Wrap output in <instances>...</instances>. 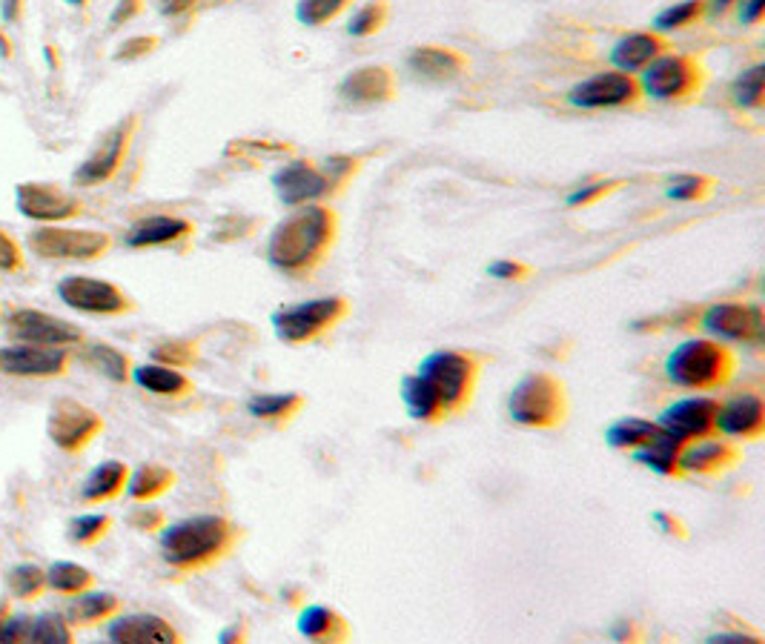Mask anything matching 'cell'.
Listing matches in <instances>:
<instances>
[{
    "instance_id": "cell-31",
    "label": "cell",
    "mask_w": 765,
    "mask_h": 644,
    "mask_svg": "<svg viewBox=\"0 0 765 644\" xmlns=\"http://www.w3.org/2000/svg\"><path fill=\"white\" fill-rule=\"evenodd\" d=\"M680 441L671 438L668 433H659L657 438H651L648 445L636 447L631 450V459L642 467H648L651 473L665 478H680V470H677V459H680Z\"/></svg>"
},
{
    "instance_id": "cell-33",
    "label": "cell",
    "mask_w": 765,
    "mask_h": 644,
    "mask_svg": "<svg viewBox=\"0 0 765 644\" xmlns=\"http://www.w3.org/2000/svg\"><path fill=\"white\" fill-rule=\"evenodd\" d=\"M302 410L304 399L299 392H262L247 401V413L267 424H287Z\"/></svg>"
},
{
    "instance_id": "cell-24",
    "label": "cell",
    "mask_w": 765,
    "mask_h": 644,
    "mask_svg": "<svg viewBox=\"0 0 765 644\" xmlns=\"http://www.w3.org/2000/svg\"><path fill=\"white\" fill-rule=\"evenodd\" d=\"M408 70L418 77V81H430V84H448L457 81L464 72L471 70V61L464 58L459 49L450 47H416L408 54Z\"/></svg>"
},
{
    "instance_id": "cell-20",
    "label": "cell",
    "mask_w": 765,
    "mask_h": 644,
    "mask_svg": "<svg viewBox=\"0 0 765 644\" xmlns=\"http://www.w3.org/2000/svg\"><path fill=\"white\" fill-rule=\"evenodd\" d=\"M336 93L348 107H379L396 98V75L387 66L367 63L341 77Z\"/></svg>"
},
{
    "instance_id": "cell-43",
    "label": "cell",
    "mask_w": 765,
    "mask_h": 644,
    "mask_svg": "<svg viewBox=\"0 0 765 644\" xmlns=\"http://www.w3.org/2000/svg\"><path fill=\"white\" fill-rule=\"evenodd\" d=\"M353 0H299L295 17L304 26H325L344 12Z\"/></svg>"
},
{
    "instance_id": "cell-13",
    "label": "cell",
    "mask_w": 765,
    "mask_h": 644,
    "mask_svg": "<svg viewBox=\"0 0 765 644\" xmlns=\"http://www.w3.org/2000/svg\"><path fill=\"white\" fill-rule=\"evenodd\" d=\"M135 130H138V118L126 116L124 121H118L112 130L104 135V141L95 146V153H89L81 167L75 169V181L77 186H104L109 184L112 178L118 175V169L124 167L126 153H130L132 138H135Z\"/></svg>"
},
{
    "instance_id": "cell-58",
    "label": "cell",
    "mask_w": 765,
    "mask_h": 644,
    "mask_svg": "<svg viewBox=\"0 0 765 644\" xmlns=\"http://www.w3.org/2000/svg\"><path fill=\"white\" fill-rule=\"evenodd\" d=\"M244 639H247V628H244V624H230V628L218 633V642H221V644L244 642Z\"/></svg>"
},
{
    "instance_id": "cell-21",
    "label": "cell",
    "mask_w": 765,
    "mask_h": 644,
    "mask_svg": "<svg viewBox=\"0 0 765 644\" xmlns=\"http://www.w3.org/2000/svg\"><path fill=\"white\" fill-rule=\"evenodd\" d=\"M740 461V450L722 438H696L680 447L677 470L682 476H719Z\"/></svg>"
},
{
    "instance_id": "cell-26",
    "label": "cell",
    "mask_w": 765,
    "mask_h": 644,
    "mask_svg": "<svg viewBox=\"0 0 765 644\" xmlns=\"http://www.w3.org/2000/svg\"><path fill=\"white\" fill-rule=\"evenodd\" d=\"M295 630L302 633L307 642H330V644H341L348 642L353 636V628L348 624V619L332 610L327 605H307L299 613V621H295Z\"/></svg>"
},
{
    "instance_id": "cell-51",
    "label": "cell",
    "mask_w": 765,
    "mask_h": 644,
    "mask_svg": "<svg viewBox=\"0 0 765 644\" xmlns=\"http://www.w3.org/2000/svg\"><path fill=\"white\" fill-rule=\"evenodd\" d=\"M487 276L499 278V281H525L531 276V267L519 262H510V258H499L487 267Z\"/></svg>"
},
{
    "instance_id": "cell-55",
    "label": "cell",
    "mask_w": 765,
    "mask_h": 644,
    "mask_svg": "<svg viewBox=\"0 0 765 644\" xmlns=\"http://www.w3.org/2000/svg\"><path fill=\"white\" fill-rule=\"evenodd\" d=\"M763 639L757 636V633H714V636H708V644H760Z\"/></svg>"
},
{
    "instance_id": "cell-40",
    "label": "cell",
    "mask_w": 765,
    "mask_h": 644,
    "mask_svg": "<svg viewBox=\"0 0 765 644\" xmlns=\"http://www.w3.org/2000/svg\"><path fill=\"white\" fill-rule=\"evenodd\" d=\"M32 644H72L75 642V630H72L70 619L61 613H40L32 616L29 621V639Z\"/></svg>"
},
{
    "instance_id": "cell-56",
    "label": "cell",
    "mask_w": 765,
    "mask_h": 644,
    "mask_svg": "<svg viewBox=\"0 0 765 644\" xmlns=\"http://www.w3.org/2000/svg\"><path fill=\"white\" fill-rule=\"evenodd\" d=\"M611 639L614 642H636L640 639V630L631 619H619L611 628Z\"/></svg>"
},
{
    "instance_id": "cell-59",
    "label": "cell",
    "mask_w": 765,
    "mask_h": 644,
    "mask_svg": "<svg viewBox=\"0 0 765 644\" xmlns=\"http://www.w3.org/2000/svg\"><path fill=\"white\" fill-rule=\"evenodd\" d=\"M737 0H705V12L712 17H719V15H726L728 9L734 7Z\"/></svg>"
},
{
    "instance_id": "cell-62",
    "label": "cell",
    "mask_w": 765,
    "mask_h": 644,
    "mask_svg": "<svg viewBox=\"0 0 765 644\" xmlns=\"http://www.w3.org/2000/svg\"><path fill=\"white\" fill-rule=\"evenodd\" d=\"M0 327H3V304H0Z\"/></svg>"
},
{
    "instance_id": "cell-22",
    "label": "cell",
    "mask_w": 765,
    "mask_h": 644,
    "mask_svg": "<svg viewBox=\"0 0 765 644\" xmlns=\"http://www.w3.org/2000/svg\"><path fill=\"white\" fill-rule=\"evenodd\" d=\"M107 639L116 644H179L181 633L170 621L155 613L112 616Z\"/></svg>"
},
{
    "instance_id": "cell-23",
    "label": "cell",
    "mask_w": 765,
    "mask_h": 644,
    "mask_svg": "<svg viewBox=\"0 0 765 644\" xmlns=\"http://www.w3.org/2000/svg\"><path fill=\"white\" fill-rule=\"evenodd\" d=\"M195 223L179 215H149L141 218L126 230V246L132 250H153V246H179L181 241L193 239Z\"/></svg>"
},
{
    "instance_id": "cell-2",
    "label": "cell",
    "mask_w": 765,
    "mask_h": 644,
    "mask_svg": "<svg viewBox=\"0 0 765 644\" xmlns=\"http://www.w3.org/2000/svg\"><path fill=\"white\" fill-rule=\"evenodd\" d=\"M241 530L227 515L204 513L190 515L181 522L163 524L158 550L163 564L179 573H202L227 559L239 545Z\"/></svg>"
},
{
    "instance_id": "cell-61",
    "label": "cell",
    "mask_w": 765,
    "mask_h": 644,
    "mask_svg": "<svg viewBox=\"0 0 765 644\" xmlns=\"http://www.w3.org/2000/svg\"><path fill=\"white\" fill-rule=\"evenodd\" d=\"M66 3H72V7H84L86 0H66Z\"/></svg>"
},
{
    "instance_id": "cell-19",
    "label": "cell",
    "mask_w": 765,
    "mask_h": 644,
    "mask_svg": "<svg viewBox=\"0 0 765 644\" xmlns=\"http://www.w3.org/2000/svg\"><path fill=\"white\" fill-rule=\"evenodd\" d=\"M714 433L731 441H754L765 433V401L757 392H742L719 404Z\"/></svg>"
},
{
    "instance_id": "cell-18",
    "label": "cell",
    "mask_w": 765,
    "mask_h": 644,
    "mask_svg": "<svg viewBox=\"0 0 765 644\" xmlns=\"http://www.w3.org/2000/svg\"><path fill=\"white\" fill-rule=\"evenodd\" d=\"M66 347H0V373L12 378H61L70 373Z\"/></svg>"
},
{
    "instance_id": "cell-6",
    "label": "cell",
    "mask_w": 765,
    "mask_h": 644,
    "mask_svg": "<svg viewBox=\"0 0 765 644\" xmlns=\"http://www.w3.org/2000/svg\"><path fill=\"white\" fill-rule=\"evenodd\" d=\"M350 315L348 299L341 295H325V299H309L302 304H287L270 315L276 338L284 344L302 347L325 338L332 327H339Z\"/></svg>"
},
{
    "instance_id": "cell-16",
    "label": "cell",
    "mask_w": 765,
    "mask_h": 644,
    "mask_svg": "<svg viewBox=\"0 0 765 644\" xmlns=\"http://www.w3.org/2000/svg\"><path fill=\"white\" fill-rule=\"evenodd\" d=\"M17 212L38 223H63L84 212V204L66 190L44 181H26L15 190Z\"/></svg>"
},
{
    "instance_id": "cell-15",
    "label": "cell",
    "mask_w": 765,
    "mask_h": 644,
    "mask_svg": "<svg viewBox=\"0 0 765 644\" xmlns=\"http://www.w3.org/2000/svg\"><path fill=\"white\" fill-rule=\"evenodd\" d=\"M642 98L640 81L628 72H596L568 89V104L576 109H622Z\"/></svg>"
},
{
    "instance_id": "cell-39",
    "label": "cell",
    "mask_w": 765,
    "mask_h": 644,
    "mask_svg": "<svg viewBox=\"0 0 765 644\" xmlns=\"http://www.w3.org/2000/svg\"><path fill=\"white\" fill-rule=\"evenodd\" d=\"M731 98L740 109H763L765 104V66L754 63L742 70L731 84Z\"/></svg>"
},
{
    "instance_id": "cell-41",
    "label": "cell",
    "mask_w": 765,
    "mask_h": 644,
    "mask_svg": "<svg viewBox=\"0 0 765 644\" xmlns=\"http://www.w3.org/2000/svg\"><path fill=\"white\" fill-rule=\"evenodd\" d=\"M112 530V515L107 513H86L77 515L70 522V542L77 547H95Z\"/></svg>"
},
{
    "instance_id": "cell-54",
    "label": "cell",
    "mask_w": 765,
    "mask_h": 644,
    "mask_svg": "<svg viewBox=\"0 0 765 644\" xmlns=\"http://www.w3.org/2000/svg\"><path fill=\"white\" fill-rule=\"evenodd\" d=\"M737 7H740V21L742 24H760L763 21V12H765V0H737Z\"/></svg>"
},
{
    "instance_id": "cell-48",
    "label": "cell",
    "mask_w": 765,
    "mask_h": 644,
    "mask_svg": "<svg viewBox=\"0 0 765 644\" xmlns=\"http://www.w3.org/2000/svg\"><path fill=\"white\" fill-rule=\"evenodd\" d=\"M26 255L24 246L17 244L15 235H9L7 230H0V272H24Z\"/></svg>"
},
{
    "instance_id": "cell-12",
    "label": "cell",
    "mask_w": 765,
    "mask_h": 644,
    "mask_svg": "<svg viewBox=\"0 0 765 644\" xmlns=\"http://www.w3.org/2000/svg\"><path fill=\"white\" fill-rule=\"evenodd\" d=\"M700 327L717 341L760 347L765 341V315L760 304H712L700 313Z\"/></svg>"
},
{
    "instance_id": "cell-28",
    "label": "cell",
    "mask_w": 765,
    "mask_h": 644,
    "mask_svg": "<svg viewBox=\"0 0 765 644\" xmlns=\"http://www.w3.org/2000/svg\"><path fill=\"white\" fill-rule=\"evenodd\" d=\"M126 482H130V467H126L124 461H101L81 484V499L86 505L116 501L126 490Z\"/></svg>"
},
{
    "instance_id": "cell-46",
    "label": "cell",
    "mask_w": 765,
    "mask_h": 644,
    "mask_svg": "<svg viewBox=\"0 0 765 644\" xmlns=\"http://www.w3.org/2000/svg\"><path fill=\"white\" fill-rule=\"evenodd\" d=\"M290 153L287 144H272V141H232L227 146V155H239L241 161H262L264 158H276V155Z\"/></svg>"
},
{
    "instance_id": "cell-27",
    "label": "cell",
    "mask_w": 765,
    "mask_h": 644,
    "mask_svg": "<svg viewBox=\"0 0 765 644\" xmlns=\"http://www.w3.org/2000/svg\"><path fill=\"white\" fill-rule=\"evenodd\" d=\"M132 381L138 384L141 390H147L149 396H158V399H186L193 396V381L175 367H163L158 361L153 364H141V367H132Z\"/></svg>"
},
{
    "instance_id": "cell-5",
    "label": "cell",
    "mask_w": 765,
    "mask_h": 644,
    "mask_svg": "<svg viewBox=\"0 0 765 644\" xmlns=\"http://www.w3.org/2000/svg\"><path fill=\"white\" fill-rule=\"evenodd\" d=\"M479 369V355L464 353V350H436L418 364V376L434 387L448 415H457L471 406Z\"/></svg>"
},
{
    "instance_id": "cell-42",
    "label": "cell",
    "mask_w": 765,
    "mask_h": 644,
    "mask_svg": "<svg viewBox=\"0 0 765 644\" xmlns=\"http://www.w3.org/2000/svg\"><path fill=\"white\" fill-rule=\"evenodd\" d=\"M153 361L163 364V367H193L198 361V344L186 341V338H163L153 347Z\"/></svg>"
},
{
    "instance_id": "cell-30",
    "label": "cell",
    "mask_w": 765,
    "mask_h": 644,
    "mask_svg": "<svg viewBox=\"0 0 765 644\" xmlns=\"http://www.w3.org/2000/svg\"><path fill=\"white\" fill-rule=\"evenodd\" d=\"M118 613H121V598L116 593L95 591L93 587V591L75 596L66 619H70L72 628H93V624H101V621L112 619Z\"/></svg>"
},
{
    "instance_id": "cell-25",
    "label": "cell",
    "mask_w": 765,
    "mask_h": 644,
    "mask_svg": "<svg viewBox=\"0 0 765 644\" xmlns=\"http://www.w3.org/2000/svg\"><path fill=\"white\" fill-rule=\"evenodd\" d=\"M665 49H668V44L657 32H631V35H626V38H619L614 44L611 63L614 70L634 75V72L645 70L654 58H659Z\"/></svg>"
},
{
    "instance_id": "cell-10",
    "label": "cell",
    "mask_w": 765,
    "mask_h": 644,
    "mask_svg": "<svg viewBox=\"0 0 765 644\" xmlns=\"http://www.w3.org/2000/svg\"><path fill=\"white\" fill-rule=\"evenodd\" d=\"M104 433L101 413L77 399H58L49 410L47 436L61 453L77 455Z\"/></svg>"
},
{
    "instance_id": "cell-44",
    "label": "cell",
    "mask_w": 765,
    "mask_h": 644,
    "mask_svg": "<svg viewBox=\"0 0 765 644\" xmlns=\"http://www.w3.org/2000/svg\"><path fill=\"white\" fill-rule=\"evenodd\" d=\"M385 24H387V3L385 0H371V3H364L362 9L353 12L348 32L353 35V38H371V35H376Z\"/></svg>"
},
{
    "instance_id": "cell-3",
    "label": "cell",
    "mask_w": 765,
    "mask_h": 644,
    "mask_svg": "<svg viewBox=\"0 0 765 644\" xmlns=\"http://www.w3.org/2000/svg\"><path fill=\"white\" fill-rule=\"evenodd\" d=\"M737 373V359L714 338H689L668 353L665 376L682 390L712 392L726 387Z\"/></svg>"
},
{
    "instance_id": "cell-57",
    "label": "cell",
    "mask_w": 765,
    "mask_h": 644,
    "mask_svg": "<svg viewBox=\"0 0 765 644\" xmlns=\"http://www.w3.org/2000/svg\"><path fill=\"white\" fill-rule=\"evenodd\" d=\"M0 15L7 24H15L24 15V0H0Z\"/></svg>"
},
{
    "instance_id": "cell-7",
    "label": "cell",
    "mask_w": 765,
    "mask_h": 644,
    "mask_svg": "<svg viewBox=\"0 0 765 644\" xmlns=\"http://www.w3.org/2000/svg\"><path fill=\"white\" fill-rule=\"evenodd\" d=\"M26 246L44 262H98L112 250V235L104 230L40 223L38 230L29 232Z\"/></svg>"
},
{
    "instance_id": "cell-47",
    "label": "cell",
    "mask_w": 765,
    "mask_h": 644,
    "mask_svg": "<svg viewBox=\"0 0 765 644\" xmlns=\"http://www.w3.org/2000/svg\"><path fill=\"white\" fill-rule=\"evenodd\" d=\"M158 47H161V38H158V35H135V38L124 40V44L116 49V61L135 63L141 61V58L153 54Z\"/></svg>"
},
{
    "instance_id": "cell-8",
    "label": "cell",
    "mask_w": 765,
    "mask_h": 644,
    "mask_svg": "<svg viewBox=\"0 0 765 644\" xmlns=\"http://www.w3.org/2000/svg\"><path fill=\"white\" fill-rule=\"evenodd\" d=\"M705 84L703 63L696 61L694 54H668L663 52L659 58L642 70L640 89L642 95H648L654 100H691L700 95Z\"/></svg>"
},
{
    "instance_id": "cell-37",
    "label": "cell",
    "mask_w": 765,
    "mask_h": 644,
    "mask_svg": "<svg viewBox=\"0 0 765 644\" xmlns=\"http://www.w3.org/2000/svg\"><path fill=\"white\" fill-rule=\"evenodd\" d=\"M7 587L21 602H35L47 593V570L38 564H15L7 573Z\"/></svg>"
},
{
    "instance_id": "cell-9",
    "label": "cell",
    "mask_w": 765,
    "mask_h": 644,
    "mask_svg": "<svg viewBox=\"0 0 765 644\" xmlns=\"http://www.w3.org/2000/svg\"><path fill=\"white\" fill-rule=\"evenodd\" d=\"M58 299L75 313L98 315V318H121L135 313V301L112 281L89 276H66L58 281Z\"/></svg>"
},
{
    "instance_id": "cell-4",
    "label": "cell",
    "mask_w": 765,
    "mask_h": 644,
    "mask_svg": "<svg viewBox=\"0 0 765 644\" xmlns=\"http://www.w3.org/2000/svg\"><path fill=\"white\" fill-rule=\"evenodd\" d=\"M510 422L527 429H557L568 418L564 384L545 369L527 373L508 396Z\"/></svg>"
},
{
    "instance_id": "cell-50",
    "label": "cell",
    "mask_w": 765,
    "mask_h": 644,
    "mask_svg": "<svg viewBox=\"0 0 765 644\" xmlns=\"http://www.w3.org/2000/svg\"><path fill=\"white\" fill-rule=\"evenodd\" d=\"M130 527H135V530H141V533H155V530H161L163 527V513L161 510H155V507H138V510H132L130 513Z\"/></svg>"
},
{
    "instance_id": "cell-38",
    "label": "cell",
    "mask_w": 765,
    "mask_h": 644,
    "mask_svg": "<svg viewBox=\"0 0 765 644\" xmlns=\"http://www.w3.org/2000/svg\"><path fill=\"white\" fill-rule=\"evenodd\" d=\"M703 15H705V0H682V3H673V7L663 9V12L654 17L651 32L668 35V32L689 29V26H694Z\"/></svg>"
},
{
    "instance_id": "cell-34",
    "label": "cell",
    "mask_w": 765,
    "mask_h": 644,
    "mask_svg": "<svg viewBox=\"0 0 765 644\" xmlns=\"http://www.w3.org/2000/svg\"><path fill=\"white\" fill-rule=\"evenodd\" d=\"M663 433L657 422H648V418H636V415H628V418H619L611 427L605 429V441L614 450H636V447L648 445L651 438H657Z\"/></svg>"
},
{
    "instance_id": "cell-29",
    "label": "cell",
    "mask_w": 765,
    "mask_h": 644,
    "mask_svg": "<svg viewBox=\"0 0 765 644\" xmlns=\"http://www.w3.org/2000/svg\"><path fill=\"white\" fill-rule=\"evenodd\" d=\"M399 392H402V401L408 406V415L413 422H425V424H436L448 418V410L441 404V399L436 396V390L425 378L413 373V376H404L402 384H399Z\"/></svg>"
},
{
    "instance_id": "cell-49",
    "label": "cell",
    "mask_w": 765,
    "mask_h": 644,
    "mask_svg": "<svg viewBox=\"0 0 765 644\" xmlns=\"http://www.w3.org/2000/svg\"><path fill=\"white\" fill-rule=\"evenodd\" d=\"M619 186V181H591V184H582L580 190H573L568 195V207H591L596 201H603L608 192H614Z\"/></svg>"
},
{
    "instance_id": "cell-60",
    "label": "cell",
    "mask_w": 765,
    "mask_h": 644,
    "mask_svg": "<svg viewBox=\"0 0 765 644\" xmlns=\"http://www.w3.org/2000/svg\"><path fill=\"white\" fill-rule=\"evenodd\" d=\"M0 54H3V58H9V54H12V47H9V38H7V35H3V32H0Z\"/></svg>"
},
{
    "instance_id": "cell-36",
    "label": "cell",
    "mask_w": 765,
    "mask_h": 644,
    "mask_svg": "<svg viewBox=\"0 0 765 644\" xmlns=\"http://www.w3.org/2000/svg\"><path fill=\"white\" fill-rule=\"evenodd\" d=\"M84 359L89 361L101 376H107L109 381H116V384L130 381L132 359L124 353V350H118V347L112 344H104V341H93V344H86Z\"/></svg>"
},
{
    "instance_id": "cell-11",
    "label": "cell",
    "mask_w": 765,
    "mask_h": 644,
    "mask_svg": "<svg viewBox=\"0 0 765 644\" xmlns=\"http://www.w3.org/2000/svg\"><path fill=\"white\" fill-rule=\"evenodd\" d=\"M272 190L284 207H304V204H321L325 198L336 195L339 186L325 169V163L299 158V161L284 163L272 172Z\"/></svg>"
},
{
    "instance_id": "cell-14",
    "label": "cell",
    "mask_w": 765,
    "mask_h": 644,
    "mask_svg": "<svg viewBox=\"0 0 765 644\" xmlns=\"http://www.w3.org/2000/svg\"><path fill=\"white\" fill-rule=\"evenodd\" d=\"M7 336L15 344L70 347L84 341V330L44 309L21 307L7 318Z\"/></svg>"
},
{
    "instance_id": "cell-35",
    "label": "cell",
    "mask_w": 765,
    "mask_h": 644,
    "mask_svg": "<svg viewBox=\"0 0 765 644\" xmlns=\"http://www.w3.org/2000/svg\"><path fill=\"white\" fill-rule=\"evenodd\" d=\"M47 587L61 596H81V593L93 591L95 573L77 561H52L47 568Z\"/></svg>"
},
{
    "instance_id": "cell-53",
    "label": "cell",
    "mask_w": 765,
    "mask_h": 644,
    "mask_svg": "<svg viewBox=\"0 0 765 644\" xmlns=\"http://www.w3.org/2000/svg\"><path fill=\"white\" fill-rule=\"evenodd\" d=\"M144 12V0H118V7L109 15V29L130 24L132 17H138Z\"/></svg>"
},
{
    "instance_id": "cell-17",
    "label": "cell",
    "mask_w": 765,
    "mask_h": 644,
    "mask_svg": "<svg viewBox=\"0 0 765 644\" xmlns=\"http://www.w3.org/2000/svg\"><path fill=\"white\" fill-rule=\"evenodd\" d=\"M719 401L712 396H691V399L673 401L671 406H665L657 424L663 433L677 438L680 445H689L696 438L714 436V422H717Z\"/></svg>"
},
{
    "instance_id": "cell-1",
    "label": "cell",
    "mask_w": 765,
    "mask_h": 644,
    "mask_svg": "<svg viewBox=\"0 0 765 644\" xmlns=\"http://www.w3.org/2000/svg\"><path fill=\"white\" fill-rule=\"evenodd\" d=\"M339 235V215L325 204H304L276 223L267 241V262L281 276L309 278Z\"/></svg>"
},
{
    "instance_id": "cell-32",
    "label": "cell",
    "mask_w": 765,
    "mask_h": 644,
    "mask_svg": "<svg viewBox=\"0 0 765 644\" xmlns=\"http://www.w3.org/2000/svg\"><path fill=\"white\" fill-rule=\"evenodd\" d=\"M172 487H175V473L163 464H141L135 473H130V482H126L130 499L138 505H153L161 496H167Z\"/></svg>"
},
{
    "instance_id": "cell-52",
    "label": "cell",
    "mask_w": 765,
    "mask_h": 644,
    "mask_svg": "<svg viewBox=\"0 0 765 644\" xmlns=\"http://www.w3.org/2000/svg\"><path fill=\"white\" fill-rule=\"evenodd\" d=\"M651 522L657 524V527L663 530L665 536L689 538V530H685V524H682L680 515L668 513V510H654V513H651Z\"/></svg>"
},
{
    "instance_id": "cell-45",
    "label": "cell",
    "mask_w": 765,
    "mask_h": 644,
    "mask_svg": "<svg viewBox=\"0 0 765 644\" xmlns=\"http://www.w3.org/2000/svg\"><path fill=\"white\" fill-rule=\"evenodd\" d=\"M714 181L705 175H694V172H682V175H673L668 181V190L665 195L671 201H703L708 198Z\"/></svg>"
}]
</instances>
